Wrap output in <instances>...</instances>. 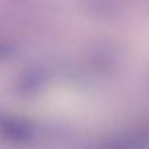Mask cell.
<instances>
[{
	"instance_id": "obj_1",
	"label": "cell",
	"mask_w": 149,
	"mask_h": 149,
	"mask_svg": "<svg viewBox=\"0 0 149 149\" xmlns=\"http://www.w3.org/2000/svg\"><path fill=\"white\" fill-rule=\"evenodd\" d=\"M35 136L34 125L21 116L0 113V137L16 143L28 142Z\"/></svg>"
},
{
	"instance_id": "obj_2",
	"label": "cell",
	"mask_w": 149,
	"mask_h": 149,
	"mask_svg": "<svg viewBox=\"0 0 149 149\" xmlns=\"http://www.w3.org/2000/svg\"><path fill=\"white\" fill-rule=\"evenodd\" d=\"M45 73L38 69H29L20 73L14 81V92L21 98L37 95L45 86Z\"/></svg>"
},
{
	"instance_id": "obj_3",
	"label": "cell",
	"mask_w": 149,
	"mask_h": 149,
	"mask_svg": "<svg viewBox=\"0 0 149 149\" xmlns=\"http://www.w3.org/2000/svg\"><path fill=\"white\" fill-rule=\"evenodd\" d=\"M13 51H14V49L12 45H9L7 43H0V61L9 57L13 54Z\"/></svg>"
}]
</instances>
